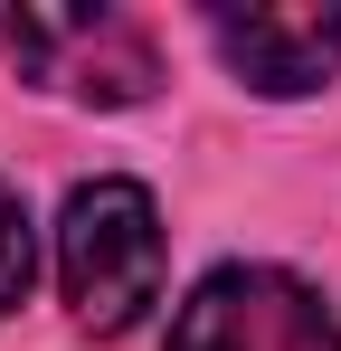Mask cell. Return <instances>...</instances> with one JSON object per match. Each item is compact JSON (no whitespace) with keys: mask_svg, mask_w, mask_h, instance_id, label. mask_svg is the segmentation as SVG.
<instances>
[{"mask_svg":"<svg viewBox=\"0 0 341 351\" xmlns=\"http://www.w3.org/2000/svg\"><path fill=\"white\" fill-rule=\"evenodd\" d=\"M162 209L142 180H76L66 209H57V285H66V313L86 332H133L152 304H162Z\"/></svg>","mask_w":341,"mask_h":351,"instance_id":"obj_1","label":"cell"},{"mask_svg":"<svg viewBox=\"0 0 341 351\" xmlns=\"http://www.w3.org/2000/svg\"><path fill=\"white\" fill-rule=\"evenodd\" d=\"M0 48L29 86H48L66 105H142L162 95V48L142 19L123 10H10L0 19Z\"/></svg>","mask_w":341,"mask_h":351,"instance_id":"obj_2","label":"cell"},{"mask_svg":"<svg viewBox=\"0 0 341 351\" xmlns=\"http://www.w3.org/2000/svg\"><path fill=\"white\" fill-rule=\"evenodd\" d=\"M170 351H341V323L284 266H209L170 313Z\"/></svg>","mask_w":341,"mask_h":351,"instance_id":"obj_3","label":"cell"},{"mask_svg":"<svg viewBox=\"0 0 341 351\" xmlns=\"http://www.w3.org/2000/svg\"><path fill=\"white\" fill-rule=\"evenodd\" d=\"M209 48L237 66L256 95H313L341 76V0H256V10H209Z\"/></svg>","mask_w":341,"mask_h":351,"instance_id":"obj_4","label":"cell"},{"mask_svg":"<svg viewBox=\"0 0 341 351\" xmlns=\"http://www.w3.org/2000/svg\"><path fill=\"white\" fill-rule=\"evenodd\" d=\"M29 276H38V237H29V209H19V190L0 180V313L29 294Z\"/></svg>","mask_w":341,"mask_h":351,"instance_id":"obj_5","label":"cell"}]
</instances>
